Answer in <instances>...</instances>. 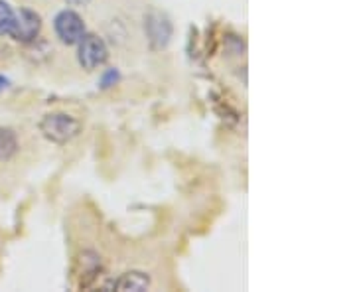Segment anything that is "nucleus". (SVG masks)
<instances>
[{"label": "nucleus", "mask_w": 355, "mask_h": 292, "mask_svg": "<svg viewBox=\"0 0 355 292\" xmlns=\"http://www.w3.org/2000/svg\"><path fill=\"white\" fill-rule=\"evenodd\" d=\"M14 14L16 12L10 8V4L4 2V0H0V36L10 34V28H12L14 22Z\"/></svg>", "instance_id": "8"}, {"label": "nucleus", "mask_w": 355, "mask_h": 292, "mask_svg": "<svg viewBox=\"0 0 355 292\" xmlns=\"http://www.w3.org/2000/svg\"><path fill=\"white\" fill-rule=\"evenodd\" d=\"M55 34L58 38L62 40L67 46H73L79 40L85 36V24H83V18L73 10H64L55 16Z\"/></svg>", "instance_id": "3"}, {"label": "nucleus", "mask_w": 355, "mask_h": 292, "mask_svg": "<svg viewBox=\"0 0 355 292\" xmlns=\"http://www.w3.org/2000/svg\"><path fill=\"white\" fill-rule=\"evenodd\" d=\"M113 286L116 291H146L150 286V279L144 273L132 270V273L123 275L121 279L114 282Z\"/></svg>", "instance_id": "6"}, {"label": "nucleus", "mask_w": 355, "mask_h": 292, "mask_svg": "<svg viewBox=\"0 0 355 292\" xmlns=\"http://www.w3.org/2000/svg\"><path fill=\"white\" fill-rule=\"evenodd\" d=\"M40 28H42V20L36 12L32 10H20V12L14 14L12 28H10V38L16 42H32V40L38 38Z\"/></svg>", "instance_id": "5"}, {"label": "nucleus", "mask_w": 355, "mask_h": 292, "mask_svg": "<svg viewBox=\"0 0 355 292\" xmlns=\"http://www.w3.org/2000/svg\"><path fill=\"white\" fill-rule=\"evenodd\" d=\"M119 79V74H116V69H109L105 76H103V81L101 85L103 87H111V85H114V81Z\"/></svg>", "instance_id": "9"}, {"label": "nucleus", "mask_w": 355, "mask_h": 292, "mask_svg": "<svg viewBox=\"0 0 355 292\" xmlns=\"http://www.w3.org/2000/svg\"><path fill=\"white\" fill-rule=\"evenodd\" d=\"M146 36L153 50H162L172 38V24L162 12H150L144 18Z\"/></svg>", "instance_id": "4"}, {"label": "nucleus", "mask_w": 355, "mask_h": 292, "mask_svg": "<svg viewBox=\"0 0 355 292\" xmlns=\"http://www.w3.org/2000/svg\"><path fill=\"white\" fill-rule=\"evenodd\" d=\"M77 44H79L77 60H79V64L83 65V69L91 71V69L101 67V65L107 62L109 50H107V44H105L99 36H95V34H85Z\"/></svg>", "instance_id": "2"}, {"label": "nucleus", "mask_w": 355, "mask_h": 292, "mask_svg": "<svg viewBox=\"0 0 355 292\" xmlns=\"http://www.w3.org/2000/svg\"><path fill=\"white\" fill-rule=\"evenodd\" d=\"M40 130L51 142L64 144V142H69V140L76 139L77 135H79L81 123L65 113H51L42 119Z\"/></svg>", "instance_id": "1"}, {"label": "nucleus", "mask_w": 355, "mask_h": 292, "mask_svg": "<svg viewBox=\"0 0 355 292\" xmlns=\"http://www.w3.org/2000/svg\"><path fill=\"white\" fill-rule=\"evenodd\" d=\"M18 148V140L10 128H0V160L12 158Z\"/></svg>", "instance_id": "7"}, {"label": "nucleus", "mask_w": 355, "mask_h": 292, "mask_svg": "<svg viewBox=\"0 0 355 292\" xmlns=\"http://www.w3.org/2000/svg\"><path fill=\"white\" fill-rule=\"evenodd\" d=\"M67 4H71V6H85L89 0H65Z\"/></svg>", "instance_id": "10"}]
</instances>
